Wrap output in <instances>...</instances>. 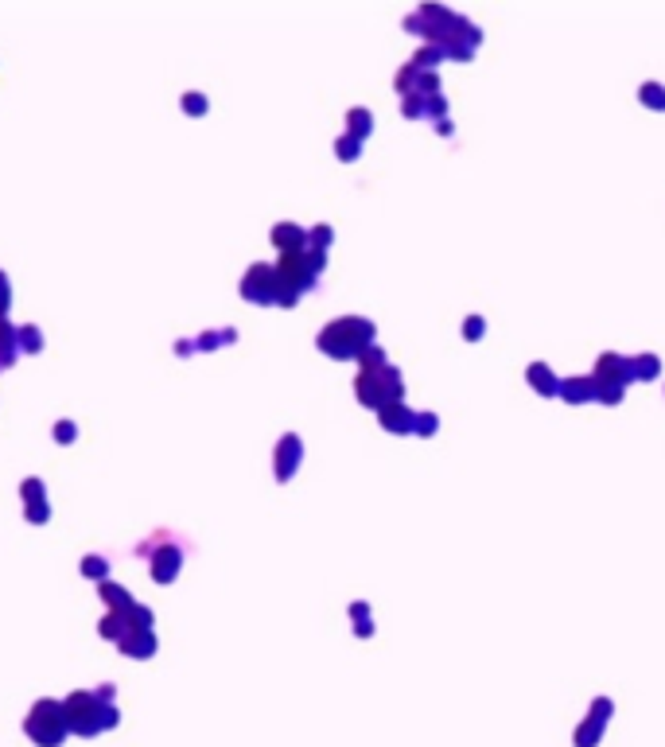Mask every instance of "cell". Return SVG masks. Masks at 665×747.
<instances>
[{
	"instance_id": "cell-20",
	"label": "cell",
	"mask_w": 665,
	"mask_h": 747,
	"mask_svg": "<svg viewBox=\"0 0 665 747\" xmlns=\"http://www.w3.org/2000/svg\"><path fill=\"white\" fill-rule=\"evenodd\" d=\"M20 494H23V506H28V502H43V498H47L43 479H36V475L23 479V483H20Z\"/></svg>"
},
{
	"instance_id": "cell-29",
	"label": "cell",
	"mask_w": 665,
	"mask_h": 747,
	"mask_svg": "<svg viewBox=\"0 0 665 747\" xmlns=\"http://www.w3.org/2000/svg\"><path fill=\"white\" fill-rule=\"evenodd\" d=\"M74 433H78V428H74V420H59V425H55V440H59V444H70Z\"/></svg>"
},
{
	"instance_id": "cell-8",
	"label": "cell",
	"mask_w": 665,
	"mask_h": 747,
	"mask_svg": "<svg viewBox=\"0 0 665 747\" xmlns=\"http://www.w3.org/2000/svg\"><path fill=\"white\" fill-rule=\"evenodd\" d=\"M634 374H630V362L619 359V354H603L600 366H595V386H622V381H630Z\"/></svg>"
},
{
	"instance_id": "cell-26",
	"label": "cell",
	"mask_w": 665,
	"mask_h": 747,
	"mask_svg": "<svg viewBox=\"0 0 665 747\" xmlns=\"http://www.w3.org/2000/svg\"><path fill=\"white\" fill-rule=\"evenodd\" d=\"M179 105H183V110H187V113H195V117H198V113H206V97L198 94V90H191V94H183V102H179Z\"/></svg>"
},
{
	"instance_id": "cell-17",
	"label": "cell",
	"mask_w": 665,
	"mask_h": 747,
	"mask_svg": "<svg viewBox=\"0 0 665 747\" xmlns=\"http://www.w3.org/2000/svg\"><path fill=\"white\" fill-rule=\"evenodd\" d=\"M20 351H28V354H39V351H43V331H39L36 323L20 327Z\"/></svg>"
},
{
	"instance_id": "cell-1",
	"label": "cell",
	"mask_w": 665,
	"mask_h": 747,
	"mask_svg": "<svg viewBox=\"0 0 665 747\" xmlns=\"http://www.w3.org/2000/svg\"><path fill=\"white\" fill-rule=\"evenodd\" d=\"M63 709H66V724H70L74 736H97V732H105V728H113L121 720L117 709H113L110 701H102L94 689L70 693L63 701Z\"/></svg>"
},
{
	"instance_id": "cell-15",
	"label": "cell",
	"mask_w": 665,
	"mask_h": 747,
	"mask_svg": "<svg viewBox=\"0 0 665 747\" xmlns=\"http://www.w3.org/2000/svg\"><path fill=\"white\" fill-rule=\"evenodd\" d=\"M102 638H110V642H121L124 635H129V611H105L102 619Z\"/></svg>"
},
{
	"instance_id": "cell-12",
	"label": "cell",
	"mask_w": 665,
	"mask_h": 747,
	"mask_svg": "<svg viewBox=\"0 0 665 747\" xmlns=\"http://www.w3.org/2000/svg\"><path fill=\"white\" fill-rule=\"evenodd\" d=\"M20 354V327H12L8 319H0V370L12 366Z\"/></svg>"
},
{
	"instance_id": "cell-11",
	"label": "cell",
	"mask_w": 665,
	"mask_h": 747,
	"mask_svg": "<svg viewBox=\"0 0 665 747\" xmlns=\"http://www.w3.org/2000/svg\"><path fill=\"white\" fill-rule=\"evenodd\" d=\"M413 420H417V417H413V413L405 409L401 401L381 405V425H385L389 433H409V428H413Z\"/></svg>"
},
{
	"instance_id": "cell-6",
	"label": "cell",
	"mask_w": 665,
	"mask_h": 747,
	"mask_svg": "<svg viewBox=\"0 0 665 747\" xmlns=\"http://www.w3.org/2000/svg\"><path fill=\"white\" fill-rule=\"evenodd\" d=\"M242 296L253 304H277V269L272 265H253L242 277Z\"/></svg>"
},
{
	"instance_id": "cell-4",
	"label": "cell",
	"mask_w": 665,
	"mask_h": 747,
	"mask_svg": "<svg viewBox=\"0 0 665 747\" xmlns=\"http://www.w3.org/2000/svg\"><path fill=\"white\" fill-rule=\"evenodd\" d=\"M401 378H397L393 366H362L358 381H354V393L362 397L366 405H373V409H381V405L389 401H401Z\"/></svg>"
},
{
	"instance_id": "cell-25",
	"label": "cell",
	"mask_w": 665,
	"mask_h": 747,
	"mask_svg": "<svg viewBox=\"0 0 665 747\" xmlns=\"http://www.w3.org/2000/svg\"><path fill=\"white\" fill-rule=\"evenodd\" d=\"M335 152H339V160H358V152H362V140H354V137H343L335 144Z\"/></svg>"
},
{
	"instance_id": "cell-31",
	"label": "cell",
	"mask_w": 665,
	"mask_h": 747,
	"mask_svg": "<svg viewBox=\"0 0 665 747\" xmlns=\"http://www.w3.org/2000/svg\"><path fill=\"white\" fill-rule=\"evenodd\" d=\"M463 331H467V339H479V335H483V319H475V315H471V319L463 323Z\"/></svg>"
},
{
	"instance_id": "cell-22",
	"label": "cell",
	"mask_w": 665,
	"mask_h": 747,
	"mask_svg": "<svg viewBox=\"0 0 665 747\" xmlns=\"http://www.w3.org/2000/svg\"><path fill=\"white\" fill-rule=\"evenodd\" d=\"M105 572H110V561H105V557H97V553H94V557H86V561H82V576H90V580H105Z\"/></svg>"
},
{
	"instance_id": "cell-19",
	"label": "cell",
	"mask_w": 665,
	"mask_h": 747,
	"mask_svg": "<svg viewBox=\"0 0 665 747\" xmlns=\"http://www.w3.org/2000/svg\"><path fill=\"white\" fill-rule=\"evenodd\" d=\"M346 124H351V137H354V140H362L366 132L373 129V117H370L366 110H351V113H346Z\"/></svg>"
},
{
	"instance_id": "cell-9",
	"label": "cell",
	"mask_w": 665,
	"mask_h": 747,
	"mask_svg": "<svg viewBox=\"0 0 665 747\" xmlns=\"http://www.w3.org/2000/svg\"><path fill=\"white\" fill-rule=\"evenodd\" d=\"M117 650L129 654V658H152V654H156V635H152V630H132L129 627V635L117 642Z\"/></svg>"
},
{
	"instance_id": "cell-14",
	"label": "cell",
	"mask_w": 665,
	"mask_h": 747,
	"mask_svg": "<svg viewBox=\"0 0 665 747\" xmlns=\"http://www.w3.org/2000/svg\"><path fill=\"white\" fill-rule=\"evenodd\" d=\"M529 386H533L537 393H545V397L560 393V381L553 378V370H548L545 362H533V366H529Z\"/></svg>"
},
{
	"instance_id": "cell-16",
	"label": "cell",
	"mask_w": 665,
	"mask_h": 747,
	"mask_svg": "<svg viewBox=\"0 0 665 747\" xmlns=\"http://www.w3.org/2000/svg\"><path fill=\"white\" fill-rule=\"evenodd\" d=\"M560 393L568 397L572 405H584L595 397V381L592 378H572V381H560Z\"/></svg>"
},
{
	"instance_id": "cell-2",
	"label": "cell",
	"mask_w": 665,
	"mask_h": 747,
	"mask_svg": "<svg viewBox=\"0 0 665 747\" xmlns=\"http://www.w3.org/2000/svg\"><path fill=\"white\" fill-rule=\"evenodd\" d=\"M373 346V323L370 319H335L319 331V351L331 359H358Z\"/></svg>"
},
{
	"instance_id": "cell-7",
	"label": "cell",
	"mask_w": 665,
	"mask_h": 747,
	"mask_svg": "<svg viewBox=\"0 0 665 747\" xmlns=\"http://www.w3.org/2000/svg\"><path fill=\"white\" fill-rule=\"evenodd\" d=\"M300 455H304L300 436H296V433H288V436L277 444V455H272V463H277V479H280V483L296 475V467H300Z\"/></svg>"
},
{
	"instance_id": "cell-23",
	"label": "cell",
	"mask_w": 665,
	"mask_h": 747,
	"mask_svg": "<svg viewBox=\"0 0 665 747\" xmlns=\"http://www.w3.org/2000/svg\"><path fill=\"white\" fill-rule=\"evenodd\" d=\"M642 102L650 105V110H665V86H658V82H646V86H642Z\"/></svg>"
},
{
	"instance_id": "cell-30",
	"label": "cell",
	"mask_w": 665,
	"mask_h": 747,
	"mask_svg": "<svg viewBox=\"0 0 665 747\" xmlns=\"http://www.w3.org/2000/svg\"><path fill=\"white\" fill-rule=\"evenodd\" d=\"M607 716H611V701H595L592 704V720L595 724H607Z\"/></svg>"
},
{
	"instance_id": "cell-18",
	"label": "cell",
	"mask_w": 665,
	"mask_h": 747,
	"mask_svg": "<svg viewBox=\"0 0 665 747\" xmlns=\"http://www.w3.org/2000/svg\"><path fill=\"white\" fill-rule=\"evenodd\" d=\"M658 370H661V362L654 359V354H642V359H634V362H630V374H634V378H642V381L658 378Z\"/></svg>"
},
{
	"instance_id": "cell-24",
	"label": "cell",
	"mask_w": 665,
	"mask_h": 747,
	"mask_svg": "<svg viewBox=\"0 0 665 747\" xmlns=\"http://www.w3.org/2000/svg\"><path fill=\"white\" fill-rule=\"evenodd\" d=\"M23 518L36 521V526H43V521L51 518V506H47V498H43V502H28V506H23Z\"/></svg>"
},
{
	"instance_id": "cell-21",
	"label": "cell",
	"mask_w": 665,
	"mask_h": 747,
	"mask_svg": "<svg viewBox=\"0 0 665 747\" xmlns=\"http://www.w3.org/2000/svg\"><path fill=\"white\" fill-rule=\"evenodd\" d=\"M603 736V724H595V720H587V724L576 728V747H595V740Z\"/></svg>"
},
{
	"instance_id": "cell-27",
	"label": "cell",
	"mask_w": 665,
	"mask_h": 747,
	"mask_svg": "<svg viewBox=\"0 0 665 747\" xmlns=\"http://www.w3.org/2000/svg\"><path fill=\"white\" fill-rule=\"evenodd\" d=\"M8 308H12V285H8V277L0 272V319L8 315Z\"/></svg>"
},
{
	"instance_id": "cell-10",
	"label": "cell",
	"mask_w": 665,
	"mask_h": 747,
	"mask_svg": "<svg viewBox=\"0 0 665 747\" xmlns=\"http://www.w3.org/2000/svg\"><path fill=\"white\" fill-rule=\"evenodd\" d=\"M272 245H280L284 253H300V249H307V234L292 222H280V226H272Z\"/></svg>"
},
{
	"instance_id": "cell-13",
	"label": "cell",
	"mask_w": 665,
	"mask_h": 747,
	"mask_svg": "<svg viewBox=\"0 0 665 747\" xmlns=\"http://www.w3.org/2000/svg\"><path fill=\"white\" fill-rule=\"evenodd\" d=\"M102 600H105V608L110 611H129L132 603V595H129V588L124 584H113V580H102Z\"/></svg>"
},
{
	"instance_id": "cell-28",
	"label": "cell",
	"mask_w": 665,
	"mask_h": 747,
	"mask_svg": "<svg viewBox=\"0 0 665 747\" xmlns=\"http://www.w3.org/2000/svg\"><path fill=\"white\" fill-rule=\"evenodd\" d=\"M413 428H417L420 436H432V433H436V417H432V413H420V417L413 420Z\"/></svg>"
},
{
	"instance_id": "cell-5",
	"label": "cell",
	"mask_w": 665,
	"mask_h": 747,
	"mask_svg": "<svg viewBox=\"0 0 665 747\" xmlns=\"http://www.w3.org/2000/svg\"><path fill=\"white\" fill-rule=\"evenodd\" d=\"M140 553H148V572H152L156 584H171L183 568V549L176 545L171 534H156L140 545Z\"/></svg>"
},
{
	"instance_id": "cell-3",
	"label": "cell",
	"mask_w": 665,
	"mask_h": 747,
	"mask_svg": "<svg viewBox=\"0 0 665 747\" xmlns=\"http://www.w3.org/2000/svg\"><path fill=\"white\" fill-rule=\"evenodd\" d=\"M23 732H28L39 747H59L66 740V732H70V724H66V709L59 701H51V696L36 701L31 704V712H28V720H23Z\"/></svg>"
}]
</instances>
